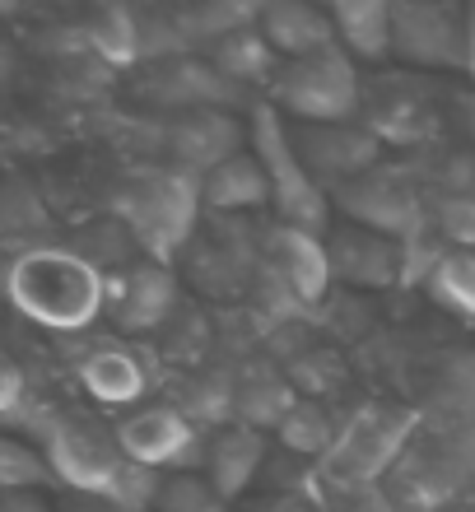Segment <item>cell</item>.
<instances>
[{"label":"cell","mask_w":475,"mask_h":512,"mask_svg":"<svg viewBox=\"0 0 475 512\" xmlns=\"http://www.w3.org/2000/svg\"><path fill=\"white\" fill-rule=\"evenodd\" d=\"M14 308L47 331H80L108 308V280L66 247H33L10 266Z\"/></svg>","instance_id":"6da1fadb"},{"label":"cell","mask_w":475,"mask_h":512,"mask_svg":"<svg viewBox=\"0 0 475 512\" xmlns=\"http://www.w3.org/2000/svg\"><path fill=\"white\" fill-rule=\"evenodd\" d=\"M247 135H252V154H257L261 168H266L271 205H275V215H280V224L326 238V233H331V196H326L322 182L308 173V163H303L299 140H294V126L285 122V112L271 108V103L252 108Z\"/></svg>","instance_id":"7a4b0ae2"},{"label":"cell","mask_w":475,"mask_h":512,"mask_svg":"<svg viewBox=\"0 0 475 512\" xmlns=\"http://www.w3.org/2000/svg\"><path fill=\"white\" fill-rule=\"evenodd\" d=\"M196 210H201V182L177 168L136 177L117 196V219L131 229L140 252L159 266H168L187 247L191 229H196Z\"/></svg>","instance_id":"3957f363"},{"label":"cell","mask_w":475,"mask_h":512,"mask_svg":"<svg viewBox=\"0 0 475 512\" xmlns=\"http://www.w3.org/2000/svg\"><path fill=\"white\" fill-rule=\"evenodd\" d=\"M364 103V84L354 70V56L345 47H326L303 61H285L271 84V108H280L299 126H340L354 122Z\"/></svg>","instance_id":"277c9868"},{"label":"cell","mask_w":475,"mask_h":512,"mask_svg":"<svg viewBox=\"0 0 475 512\" xmlns=\"http://www.w3.org/2000/svg\"><path fill=\"white\" fill-rule=\"evenodd\" d=\"M42 443H47V461H52L56 480L70 494H103L108 499L122 466L131 461L117 443V433H103L98 424H84V419H56L42 433Z\"/></svg>","instance_id":"5b68a950"},{"label":"cell","mask_w":475,"mask_h":512,"mask_svg":"<svg viewBox=\"0 0 475 512\" xmlns=\"http://www.w3.org/2000/svg\"><path fill=\"white\" fill-rule=\"evenodd\" d=\"M117 443L131 461L150 466V471H205V447H201V429L196 419L182 415V410H168V405H150V410H136L117 424Z\"/></svg>","instance_id":"8992f818"},{"label":"cell","mask_w":475,"mask_h":512,"mask_svg":"<svg viewBox=\"0 0 475 512\" xmlns=\"http://www.w3.org/2000/svg\"><path fill=\"white\" fill-rule=\"evenodd\" d=\"M392 56L415 70L466 75V10L457 5H392Z\"/></svg>","instance_id":"52a82bcc"},{"label":"cell","mask_w":475,"mask_h":512,"mask_svg":"<svg viewBox=\"0 0 475 512\" xmlns=\"http://www.w3.org/2000/svg\"><path fill=\"white\" fill-rule=\"evenodd\" d=\"M299 154L308 163V173L322 182V191H345L350 182H359L364 173L378 168V149L382 135L368 131L359 122H340V126H294Z\"/></svg>","instance_id":"ba28073f"},{"label":"cell","mask_w":475,"mask_h":512,"mask_svg":"<svg viewBox=\"0 0 475 512\" xmlns=\"http://www.w3.org/2000/svg\"><path fill=\"white\" fill-rule=\"evenodd\" d=\"M336 205L345 210L350 224H364L373 233H387V238H401L406 243L410 233H420V196H415V182L396 168H373L359 182H350L345 191H336Z\"/></svg>","instance_id":"9c48e42d"},{"label":"cell","mask_w":475,"mask_h":512,"mask_svg":"<svg viewBox=\"0 0 475 512\" xmlns=\"http://www.w3.org/2000/svg\"><path fill=\"white\" fill-rule=\"evenodd\" d=\"M415 419L392 415V410H364L359 419H350V429L336 438V447L326 452V466L340 485H364L401 452V443L410 438Z\"/></svg>","instance_id":"30bf717a"},{"label":"cell","mask_w":475,"mask_h":512,"mask_svg":"<svg viewBox=\"0 0 475 512\" xmlns=\"http://www.w3.org/2000/svg\"><path fill=\"white\" fill-rule=\"evenodd\" d=\"M326 252H331V270L359 289H387L406 280V243L364 224H336L326 233Z\"/></svg>","instance_id":"8fae6325"},{"label":"cell","mask_w":475,"mask_h":512,"mask_svg":"<svg viewBox=\"0 0 475 512\" xmlns=\"http://www.w3.org/2000/svg\"><path fill=\"white\" fill-rule=\"evenodd\" d=\"M168 149L177 159V173H187L201 182L205 173H215L224 159L243 154V126L224 117V108H205V112H182L168 126Z\"/></svg>","instance_id":"7c38bea8"},{"label":"cell","mask_w":475,"mask_h":512,"mask_svg":"<svg viewBox=\"0 0 475 512\" xmlns=\"http://www.w3.org/2000/svg\"><path fill=\"white\" fill-rule=\"evenodd\" d=\"M266 266L289 294L299 303H322L326 284H331V252H326V238L303 229H289V224H275L266 233Z\"/></svg>","instance_id":"4fadbf2b"},{"label":"cell","mask_w":475,"mask_h":512,"mask_svg":"<svg viewBox=\"0 0 475 512\" xmlns=\"http://www.w3.org/2000/svg\"><path fill=\"white\" fill-rule=\"evenodd\" d=\"M173 303L177 284L159 261H136L108 284V312L122 331H150L173 312Z\"/></svg>","instance_id":"5bb4252c"},{"label":"cell","mask_w":475,"mask_h":512,"mask_svg":"<svg viewBox=\"0 0 475 512\" xmlns=\"http://www.w3.org/2000/svg\"><path fill=\"white\" fill-rule=\"evenodd\" d=\"M261 38L275 47L280 61H303V56H317L326 47H336V19L322 5H308V0H271L261 5Z\"/></svg>","instance_id":"9a60e30c"},{"label":"cell","mask_w":475,"mask_h":512,"mask_svg":"<svg viewBox=\"0 0 475 512\" xmlns=\"http://www.w3.org/2000/svg\"><path fill=\"white\" fill-rule=\"evenodd\" d=\"M154 103L182 112H205L219 108V103H233L238 98V84H229L215 70V61H191V56H177V61H159L154 66Z\"/></svg>","instance_id":"2e32d148"},{"label":"cell","mask_w":475,"mask_h":512,"mask_svg":"<svg viewBox=\"0 0 475 512\" xmlns=\"http://www.w3.org/2000/svg\"><path fill=\"white\" fill-rule=\"evenodd\" d=\"M266 461V433L252 424H224L205 443V475L224 499H238Z\"/></svg>","instance_id":"e0dca14e"},{"label":"cell","mask_w":475,"mask_h":512,"mask_svg":"<svg viewBox=\"0 0 475 512\" xmlns=\"http://www.w3.org/2000/svg\"><path fill=\"white\" fill-rule=\"evenodd\" d=\"M201 205L215 210V215H247V210H261L271 205V182H266V168L252 149L233 154L215 168V173L201 177Z\"/></svg>","instance_id":"ac0fdd59"},{"label":"cell","mask_w":475,"mask_h":512,"mask_svg":"<svg viewBox=\"0 0 475 512\" xmlns=\"http://www.w3.org/2000/svg\"><path fill=\"white\" fill-rule=\"evenodd\" d=\"M336 42L359 61H382L392 56V5L382 0H336Z\"/></svg>","instance_id":"d6986e66"},{"label":"cell","mask_w":475,"mask_h":512,"mask_svg":"<svg viewBox=\"0 0 475 512\" xmlns=\"http://www.w3.org/2000/svg\"><path fill=\"white\" fill-rule=\"evenodd\" d=\"M84 387H89V396L103 405H131L145 396V382H150V373H145V364H140L131 350H122V345H108V350H98L84 359L80 368Z\"/></svg>","instance_id":"ffe728a7"},{"label":"cell","mask_w":475,"mask_h":512,"mask_svg":"<svg viewBox=\"0 0 475 512\" xmlns=\"http://www.w3.org/2000/svg\"><path fill=\"white\" fill-rule=\"evenodd\" d=\"M280 56H275V47L266 38H261V28H243V33H233V38H224L215 47V70L224 75L229 84H275V75H280Z\"/></svg>","instance_id":"44dd1931"},{"label":"cell","mask_w":475,"mask_h":512,"mask_svg":"<svg viewBox=\"0 0 475 512\" xmlns=\"http://www.w3.org/2000/svg\"><path fill=\"white\" fill-rule=\"evenodd\" d=\"M84 38L112 66L140 61V14L126 10V5H98L89 14V24H84Z\"/></svg>","instance_id":"7402d4cb"},{"label":"cell","mask_w":475,"mask_h":512,"mask_svg":"<svg viewBox=\"0 0 475 512\" xmlns=\"http://www.w3.org/2000/svg\"><path fill=\"white\" fill-rule=\"evenodd\" d=\"M429 294H434L443 308L457 312V317L475 322V252L448 247L443 261L434 266V275H429Z\"/></svg>","instance_id":"603a6c76"},{"label":"cell","mask_w":475,"mask_h":512,"mask_svg":"<svg viewBox=\"0 0 475 512\" xmlns=\"http://www.w3.org/2000/svg\"><path fill=\"white\" fill-rule=\"evenodd\" d=\"M47 485H61L47 452L28 447L24 438H5L0 443V489L5 494H42Z\"/></svg>","instance_id":"cb8c5ba5"},{"label":"cell","mask_w":475,"mask_h":512,"mask_svg":"<svg viewBox=\"0 0 475 512\" xmlns=\"http://www.w3.org/2000/svg\"><path fill=\"white\" fill-rule=\"evenodd\" d=\"M294 405H299V401H294V391H289L285 382L261 373V387H257V378H247L243 387H238L233 410H238V424H252V429L266 433V429H280Z\"/></svg>","instance_id":"d4e9b609"},{"label":"cell","mask_w":475,"mask_h":512,"mask_svg":"<svg viewBox=\"0 0 475 512\" xmlns=\"http://www.w3.org/2000/svg\"><path fill=\"white\" fill-rule=\"evenodd\" d=\"M224 503L229 499L210 485L205 471H177V475H163L154 512H224Z\"/></svg>","instance_id":"484cf974"},{"label":"cell","mask_w":475,"mask_h":512,"mask_svg":"<svg viewBox=\"0 0 475 512\" xmlns=\"http://www.w3.org/2000/svg\"><path fill=\"white\" fill-rule=\"evenodd\" d=\"M280 443L289 447V452H331L336 447V429H331V419L317 410L313 401H299L294 410L285 415V424H280Z\"/></svg>","instance_id":"4316f807"},{"label":"cell","mask_w":475,"mask_h":512,"mask_svg":"<svg viewBox=\"0 0 475 512\" xmlns=\"http://www.w3.org/2000/svg\"><path fill=\"white\" fill-rule=\"evenodd\" d=\"M438 229L452 247L475 252V196L471 191H452L448 201L438 205Z\"/></svg>","instance_id":"83f0119b"},{"label":"cell","mask_w":475,"mask_h":512,"mask_svg":"<svg viewBox=\"0 0 475 512\" xmlns=\"http://www.w3.org/2000/svg\"><path fill=\"white\" fill-rule=\"evenodd\" d=\"M61 512H122L112 499H103V494H70L66 503H61Z\"/></svg>","instance_id":"f1b7e54d"},{"label":"cell","mask_w":475,"mask_h":512,"mask_svg":"<svg viewBox=\"0 0 475 512\" xmlns=\"http://www.w3.org/2000/svg\"><path fill=\"white\" fill-rule=\"evenodd\" d=\"M0 512H56V508L42 499V494H5Z\"/></svg>","instance_id":"f546056e"},{"label":"cell","mask_w":475,"mask_h":512,"mask_svg":"<svg viewBox=\"0 0 475 512\" xmlns=\"http://www.w3.org/2000/svg\"><path fill=\"white\" fill-rule=\"evenodd\" d=\"M466 75L475 80V5L466 10Z\"/></svg>","instance_id":"4dcf8cb0"},{"label":"cell","mask_w":475,"mask_h":512,"mask_svg":"<svg viewBox=\"0 0 475 512\" xmlns=\"http://www.w3.org/2000/svg\"><path fill=\"white\" fill-rule=\"evenodd\" d=\"M462 112H466V131H471V140H475V94H466Z\"/></svg>","instance_id":"1f68e13d"}]
</instances>
